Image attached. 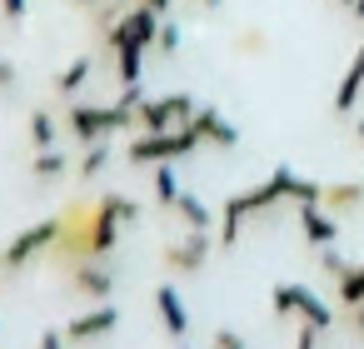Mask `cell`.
Listing matches in <instances>:
<instances>
[{"instance_id": "obj_17", "label": "cell", "mask_w": 364, "mask_h": 349, "mask_svg": "<svg viewBox=\"0 0 364 349\" xmlns=\"http://www.w3.org/2000/svg\"><path fill=\"white\" fill-rule=\"evenodd\" d=\"M180 195H185V190H180L175 170H170V165H155V205H160V210H175Z\"/></svg>"}, {"instance_id": "obj_14", "label": "cell", "mask_w": 364, "mask_h": 349, "mask_svg": "<svg viewBox=\"0 0 364 349\" xmlns=\"http://www.w3.org/2000/svg\"><path fill=\"white\" fill-rule=\"evenodd\" d=\"M60 130H65V120H55V110H31V120H26V135L36 150H55Z\"/></svg>"}, {"instance_id": "obj_19", "label": "cell", "mask_w": 364, "mask_h": 349, "mask_svg": "<svg viewBox=\"0 0 364 349\" xmlns=\"http://www.w3.org/2000/svg\"><path fill=\"white\" fill-rule=\"evenodd\" d=\"M105 165H110V145H105V140H95V145H85V155L75 160V175H80V180H95Z\"/></svg>"}, {"instance_id": "obj_25", "label": "cell", "mask_w": 364, "mask_h": 349, "mask_svg": "<svg viewBox=\"0 0 364 349\" xmlns=\"http://www.w3.org/2000/svg\"><path fill=\"white\" fill-rule=\"evenodd\" d=\"M319 334H324V329H314V324H299V334H294V349H314V344H319Z\"/></svg>"}, {"instance_id": "obj_2", "label": "cell", "mask_w": 364, "mask_h": 349, "mask_svg": "<svg viewBox=\"0 0 364 349\" xmlns=\"http://www.w3.org/2000/svg\"><path fill=\"white\" fill-rule=\"evenodd\" d=\"M60 120H65V135L75 145H95V140H110L120 130H135V105L130 100H115V105H70Z\"/></svg>"}, {"instance_id": "obj_16", "label": "cell", "mask_w": 364, "mask_h": 349, "mask_svg": "<svg viewBox=\"0 0 364 349\" xmlns=\"http://www.w3.org/2000/svg\"><path fill=\"white\" fill-rule=\"evenodd\" d=\"M65 170H70V155H60V150H36L31 155V180H41V185L46 180H60Z\"/></svg>"}, {"instance_id": "obj_10", "label": "cell", "mask_w": 364, "mask_h": 349, "mask_svg": "<svg viewBox=\"0 0 364 349\" xmlns=\"http://www.w3.org/2000/svg\"><path fill=\"white\" fill-rule=\"evenodd\" d=\"M299 230H304V240L319 245V249H329V245L339 240V220H334L324 205H299Z\"/></svg>"}, {"instance_id": "obj_28", "label": "cell", "mask_w": 364, "mask_h": 349, "mask_svg": "<svg viewBox=\"0 0 364 349\" xmlns=\"http://www.w3.org/2000/svg\"><path fill=\"white\" fill-rule=\"evenodd\" d=\"M324 269H329V274H344V269H349V264H344V259H339V254H334V249H324Z\"/></svg>"}, {"instance_id": "obj_29", "label": "cell", "mask_w": 364, "mask_h": 349, "mask_svg": "<svg viewBox=\"0 0 364 349\" xmlns=\"http://www.w3.org/2000/svg\"><path fill=\"white\" fill-rule=\"evenodd\" d=\"M349 324H354V334L364 339V304H354V309H349Z\"/></svg>"}, {"instance_id": "obj_31", "label": "cell", "mask_w": 364, "mask_h": 349, "mask_svg": "<svg viewBox=\"0 0 364 349\" xmlns=\"http://www.w3.org/2000/svg\"><path fill=\"white\" fill-rule=\"evenodd\" d=\"M135 6H150L155 16H165V11H170V0H135Z\"/></svg>"}, {"instance_id": "obj_32", "label": "cell", "mask_w": 364, "mask_h": 349, "mask_svg": "<svg viewBox=\"0 0 364 349\" xmlns=\"http://www.w3.org/2000/svg\"><path fill=\"white\" fill-rule=\"evenodd\" d=\"M70 6H75V11H85V16H90V11H100V0H70Z\"/></svg>"}, {"instance_id": "obj_37", "label": "cell", "mask_w": 364, "mask_h": 349, "mask_svg": "<svg viewBox=\"0 0 364 349\" xmlns=\"http://www.w3.org/2000/svg\"><path fill=\"white\" fill-rule=\"evenodd\" d=\"M0 269H6V259H0Z\"/></svg>"}, {"instance_id": "obj_26", "label": "cell", "mask_w": 364, "mask_h": 349, "mask_svg": "<svg viewBox=\"0 0 364 349\" xmlns=\"http://www.w3.org/2000/svg\"><path fill=\"white\" fill-rule=\"evenodd\" d=\"M210 349H245V334H235V329H220Z\"/></svg>"}, {"instance_id": "obj_13", "label": "cell", "mask_w": 364, "mask_h": 349, "mask_svg": "<svg viewBox=\"0 0 364 349\" xmlns=\"http://www.w3.org/2000/svg\"><path fill=\"white\" fill-rule=\"evenodd\" d=\"M90 70H95V60H90V55H75L70 65H60V70H55V80H50V90L70 100V95H80V90H85V80H90Z\"/></svg>"}, {"instance_id": "obj_8", "label": "cell", "mask_w": 364, "mask_h": 349, "mask_svg": "<svg viewBox=\"0 0 364 349\" xmlns=\"http://www.w3.org/2000/svg\"><path fill=\"white\" fill-rule=\"evenodd\" d=\"M190 130L205 140V145H220V150H230V145H240V130L215 110V105H200L195 115H190Z\"/></svg>"}, {"instance_id": "obj_3", "label": "cell", "mask_w": 364, "mask_h": 349, "mask_svg": "<svg viewBox=\"0 0 364 349\" xmlns=\"http://www.w3.org/2000/svg\"><path fill=\"white\" fill-rule=\"evenodd\" d=\"M195 150H205V140L190 125H180V130H160V135H135L125 145V165H135V170H145V165H175V160H190Z\"/></svg>"}, {"instance_id": "obj_1", "label": "cell", "mask_w": 364, "mask_h": 349, "mask_svg": "<svg viewBox=\"0 0 364 349\" xmlns=\"http://www.w3.org/2000/svg\"><path fill=\"white\" fill-rule=\"evenodd\" d=\"M294 180H299V175H294L289 165H274L269 180H259V185H250V190L230 195L225 210H220V245H235L240 230H245V220H255V215L274 210L279 200H289V195H294Z\"/></svg>"}, {"instance_id": "obj_34", "label": "cell", "mask_w": 364, "mask_h": 349, "mask_svg": "<svg viewBox=\"0 0 364 349\" xmlns=\"http://www.w3.org/2000/svg\"><path fill=\"white\" fill-rule=\"evenodd\" d=\"M334 6H344V11H354V0H334Z\"/></svg>"}, {"instance_id": "obj_11", "label": "cell", "mask_w": 364, "mask_h": 349, "mask_svg": "<svg viewBox=\"0 0 364 349\" xmlns=\"http://www.w3.org/2000/svg\"><path fill=\"white\" fill-rule=\"evenodd\" d=\"M155 309H160V324H165L175 339L190 334V309H185V299H180L175 284H155Z\"/></svg>"}, {"instance_id": "obj_36", "label": "cell", "mask_w": 364, "mask_h": 349, "mask_svg": "<svg viewBox=\"0 0 364 349\" xmlns=\"http://www.w3.org/2000/svg\"><path fill=\"white\" fill-rule=\"evenodd\" d=\"M354 130H359V145H364V120H359V125H354Z\"/></svg>"}, {"instance_id": "obj_6", "label": "cell", "mask_w": 364, "mask_h": 349, "mask_svg": "<svg viewBox=\"0 0 364 349\" xmlns=\"http://www.w3.org/2000/svg\"><path fill=\"white\" fill-rule=\"evenodd\" d=\"M210 249H215L210 230H190V235H180V240L165 249V269H170V274H200L205 259H210Z\"/></svg>"}, {"instance_id": "obj_21", "label": "cell", "mask_w": 364, "mask_h": 349, "mask_svg": "<svg viewBox=\"0 0 364 349\" xmlns=\"http://www.w3.org/2000/svg\"><path fill=\"white\" fill-rule=\"evenodd\" d=\"M299 299H304V284H274V294H269V309L274 314H299Z\"/></svg>"}, {"instance_id": "obj_5", "label": "cell", "mask_w": 364, "mask_h": 349, "mask_svg": "<svg viewBox=\"0 0 364 349\" xmlns=\"http://www.w3.org/2000/svg\"><path fill=\"white\" fill-rule=\"evenodd\" d=\"M60 240V215H50V220H36V225H26L21 235H11V245H6V269H26L31 259H41V254H50V245Z\"/></svg>"}, {"instance_id": "obj_4", "label": "cell", "mask_w": 364, "mask_h": 349, "mask_svg": "<svg viewBox=\"0 0 364 349\" xmlns=\"http://www.w3.org/2000/svg\"><path fill=\"white\" fill-rule=\"evenodd\" d=\"M200 105L185 95V90H170V95H155V100H140L135 105V135H160V130H180L190 125Z\"/></svg>"}, {"instance_id": "obj_7", "label": "cell", "mask_w": 364, "mask_h": 349, "mask_svg": "<svg viewBox=\"0 0 364 349\" xmlns=\"http://www.w3.org/2000/svg\"><path fill=\"white\" fill-rule=\"evenodd\" d=\"M115 329H120V309H115L110 299H100V304L85 309V314H70L65 344H90V339H105V334H115Z\"/></svg>"}, {"instance_id": "obj_18", "label": "cell", "mask_w": 364, "mask_h": 349, "mask_svg": "<svg viewBox=\"0 0 364 349\" xmlns=\"http://www.w3.org/2000/svg\"><path fill=\"white\" fill-rule=\"evenodd\" d=\"M175 215H180V220H185L190 230H215V215H210V205H200V200H195L190 190L180 195V205H175Z\"/></svg>"}, {"instance_id": "obj_15", "label": "cell", "mask_w": 364, "mask_h": 349, "mask_svg": "<svg viewBox=\"0 0 364 349\" xmlns=\"http://www.w3.org/2000/svg\"><path fill=\"white\" fill-rule=\"evenodd\" d=\"M329 215H344V210H359L364 205V185H354V180H334V185H324V200H319Z\"/></svg>"}, {"instance_id": "obj_24", "label": "cell", "mask_w": 364, "mask_h": 349, "mask_svg": "<svg viewBox=\"0 0 364 349\" xmlns=\"http://www.w3.org/2000/svg\"><path fill=\"white\" fill-rule=\"evenodd\" d=\"M26 11H31V0H0V16L6 21H26Z\"/></svg>"}, {"instance_id": "obj_12", "label": "cell", "mask_w": 364, "mask_h": 349, "mask_svg": "<svg viewBox=\"0 0 364 349\" xmlns=\"http://www.w3.org/2000/svg\"><path fill=\"white\" fill-rule=\"evenodd\" d=\"M359 90H364V41H359V50H354V60H349L344 80H339V90H334V110H339V115H349V110L359 105Z\"/></svg>"}, {"instance_id": "obj_9", "label": "cell", "mask_w": 364, "mask_h": 349, "mask_svg": "<svg viewBox=\"0 0 364 349\" xmlns=\"http://www.w3.org/2000/svg\"><path fill=\"white\" fill-rule=\"evenodd\" d=\"M70 289H75V294H85V299H110V294H115V274H110L105 264L85 259V264H75V269H70Z\"/></svg>"}, {"instance_id": "obj_27", "label": "cell", "mask_w": 364, "mask_h": 349, "mask_svg": "<svg viewBox=\"0 0 364 349\" xmlns=\"http://www.w3.org/2000/svg\"><path fill=\"white\" fill-rule=\"evenodd\" d=\"M0 90H16V65L0 60Z\"/></svg>"}, {"instance_id": "obj_35", "label": "cell", "mask_w": 364, "mask_h": 349, "mask_svg": "<svg viewBox=\"0 0 364 349\" xmlns=\"http://www.w3.org/2000/svg\"><path fill=\"white\" fill-rule=\"evenodd\" d=\"M200 6H205V11H215V6H220V0H200Z\"/></svg>"}, {"instance_id": "obj_20", "label": "cell", "mask_w": 364, "mask_h": 349, "mask_svg": "<svg viewBox=\"0 0 364 349\" xmlns=\"http://www.w3.org/2000/svg\"><path fill=\"white\" fill-rule=\"evenodd\" d=\"M299 324H314V329H329L334 324V314H329V304L319 299V294H309L304 289V299H299V314H294Z\"/></svg>"}, {"instance_id": "obj_23", "label": "cell", "mask_w": 364, "mask_h": 349, "mask_svg": "<svg viewBox=\"0 0 364 349\" xmlns=\"http://www.w3.org/2000/svg\"><path fill=\"white\" fill-rule=\"evenodd\" d=\"M175 50H180V31L165 21V26H160V36H155V55H175Z\"/></svg>"}, {"instance_id": "obj_30", "label": "cell", "mask_w": 364, "mask_h": 349, "mask_svg": "<svg viewBox=\"0 0 364 349\" xmlns=\"http://www.w3.org/2000/svg\"><path fill=\"white\" fill-rule=\"evenodd\" d=\"M240 50H250V55H255V50H259V31H245V41H240Z\"/></svg>"}, {"instance_id": "obj_22", "label": "cell", "mask_w": 364, "mask_h": 349, "mask_svg": "<svg viewBox=\"0 0 364 349\" xmlns=\"http://www.w3.org/2000/svg\"><path fill=\"white\" fill-rule=\"evenodd\" d=\"M339 299H344V309L364 304V264H354V269L339 274Z\"/></svg>"}, {"instance_id": "obj_33", "label": "cell", "mask_w": 364, "mask_h": 349, "mask_svg": "<svg viewBox=\"0 0 364 349\" xmlns=\"http://www.w3.org/2000/svg\"><path fill=\"white\" fill-rule=\"evenodd\" d=\"M354 16H359V21H364V0H354Z\"/></svg>"}]
</instances>
